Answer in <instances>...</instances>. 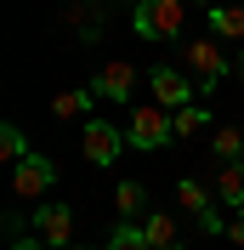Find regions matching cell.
<instances>
[{
    "label": "cell",
    "instance_id": "1",
    "mask_svg": "<svg viewBox=\"0 0 244 250\" xmlns=\"http://www.w3.org/2000/svg\"><path fill=\"white\" fill-rule=\"evenodd\" d=\"M176 137V114L165 103H137V108L125 114V142L137 148V154H153V148H165Z\"/></svg>",
    "mask_w": 244,
    "mask_h": 250
},
{
    "label": "cell",
    "instance_id": "2",
    "mask_svg": "<svg viewBox=\"0 0 244 250\" xmlns=\"http://www.w3.org/2000/svg\"><path fill=\"white\" fill-rule=\"evenodd\" d=\"M187 23V0H137L131 6V29L142 40H176Z\"/></svg>",
    "mask_w": 244,
    "mask_h": 250
},
{
    "label": "cell",
    "instance_id": "3",
    "mask_svg": "<svg viewBox=\"0 0 244 250\" xmlns=\"http://www.w3.org/2000/svg\"><path fill=\"white\" fill-rule=\"evenodd\" d=\"M182 68L193 74L199 91H216V85L233 74V57H222V46H216V34H210V40H187L182 46Z\"/></svg>",
    "mask_w": 244,
    "mask_h": 250
},
{
    "label": "cell",
    "instance_id": "4",
    "mask_svg": "<svg viewBox=\"0 0 244 250\" xmlns=\"http://www.w3.org/2000/svg\"><path fill=\"white\" fill-rule=\"evenodd\" d=\"M176 205H182L187 216L204 228V233H216V239H227V222H222V210H216V199H210V188L204 182H193V176H182L176 182Z\"/></svg>",
    "mask_w": 244,
    "mask_h": 250
},
{
    "label": "cell",
    "instance_id": "5",
    "mask_svg": "<svg viewBox=\"0 0 244 250\" xmlns=\"http://www.w3.org/2000/svg\"><path fill=\"white\" fill-rule=\"evenodd\" d=\"M148 85H153V103H165L170 114H176V108H187V103L199 97L193 74H187V68H170V62H159V68H148Z\"/></svg>",
    "mask_w": 244,
    "mask_h": 250
},
{
    "label": "cell",
    "instance_id": "6",
    "mask_svg": "<svg viewBox=\"0 0 244 250\" xmlns=\"http://www.w3.org/2000/svg\"><path fill=\"white\" fill-rule=\"evenodd\" d=\"M34 239H40L46 250H68L74 245V210L57 205V199H46L40 210H34Z\"/></svg>",
    "mask_w": 244,
    "mask_h": 250
},
{
    "label": "cell",
    "instance_id": "7",
    "mask_svg": "<svg viewBox=\"0 0 244 250\" xmlns=\"http://www.w3.org/2000/svg\"><path fill=\"white\" fill-rule=\"evenodd\" d=\"M51 182H57V165L46 154H23L12 165V193L17 199H40V193H51Z\"/></svg>",
    "mask_w": 244,
    "mask_h": 250
},
{
    "label": "cell",
    "instance_id": "8",
    "mask_svg": "<svg viewBox=\"0 0 244 250\" xmlns=\"http://www.w3.org/2000/svg\"><path fill=\"white\" fill-rule=\"evenodd\" d=\"M80 148H85V159H91V165H114V159H120V148H131V142H125L120 125H108V120H85Z\"/></svg>",
    "mask_w": 244,
    "mask_h": 250
},
{
    "label": "cell",
    "instance_id": "9",
    "mask_svg": "<svg viewBox=\"0 0 244 250\" xmlns=\"http://www.w3.org/2000/svg\"><path fill=\"white\" fill-rule=\"evenodd\" d=\"M97 97H102V103H131V97H137V68H131V62L125 57H108L102 68H97Z\"/></svg>",
    "mask_w": 244,
    "mask_h": 250
},
{
    "label": "cell",
    "instance_id": "10",
    "mask_svg": "<svg viewBox=\"0 0 244 250\" xmlns=\"http://www.w3.org/2000/svg\"><path fill=\"white\" fill-rule=\"evenodd\" d=\"M142 233H148V245H153V250H182V245H187L170 210H148V216H142Z\"/></svg>",
    "mask_w": 244,
    "mask_h": 250
},
{
    "label": "cell",
    "instance_id": "11",
    "mask_svg": "<svg viewBox=\"0 0 244 250\" xmlns=\"http://www.w3.org/2000/svg\"><path fill=\"white\" fill-rule=\"evenodd\" d=\"M222 205L244 210V159H222V171H216V188H210Z\"/></svg>",
    "mask_w": 244,
    "mask_h": 250
},
{
    "label": "cell",
    "instance_id": "12",
    "mask_svg": "<svg viewBox=\"0 0 244 250\" xmlns=\"http://www.w3.org/2000/svg\"><path fill=\"white\" fill-rule=\"evenodd\" d=\"M91 103H97V85L57 91V97H51V114H57V120H80V114H91Z\"/></svg>",
    "mask_w": 244,
    "mask_h": 250
},
{
    "label": "cell",
    "instance_id": "13",
    "mask_svg": "<svg viewBox=\"0 0 244 250\" xmlns=\"http://www.w3.org/2000/svg\"><path fill=\"white\" fill-rule=\"evenodd\" d=\"M210 34L216 40H244V6H210Z\"/></svg>",
    "mask_w": 244,
    "mask_h": 250
},
{
    "label": "cell",
    "instance_id": "14",
    "mask_svg": "<svg viewBox=\"0 0 244 250\" xmlns=\"http://www.w3.org/2000/svg\"><path fill=\"white\" fill-rule=\"evenodd\" d=\"M114 210H120L125 222L148 216V188H142V182H120V188H114Z\"/></svg>",
    "mask_w": 244,
    "mask_h": 250
},
{
    "label": "cell",
    "instance_id": "15",
    "mask_svg": "<svg viewBox=\"0 0 244 250\" xmlns=\"http://www.w3.org/2000/svg\"><path fill=\"white\" fill-rule=\"evenodd\" d=\"M210 154H216V159H244V131H239V125H216Z\"/></svg>",
    "mask_w": 244,
    "mask_h": 250
},
{
    "label": "cell",
    "instance_id": "16",
    "mask_svg": "<svg viewBox=\"0 0 244 250\" xmlns=\"http://www.w3.org/2000/svg\"><path fill=\"white\" fill-rule=\"evenodd\" d=\"M102 250H153V245H148V233H142L137 222H125V216H120V228L108 233V245H102Z\"/></svg>",
    "mask_w": 244,
    "mask_h": 250
},
{
    "label": "cell",
    "instance_id": "17",
    "mask_svg": "<svg viewBox=\"0 0 244 250\" xmlns=\"http://www.w3.org/2000/svg\"><path fill=\"white\" fill-rule=\"evenodd\" d=\"M210 125V108H199V103H187V108H176V137L182 142H193L199 131Z\"/></svg>",
    "mask_w": 244,
    "mask_h": 250
},
{
    "label": "cell",
    "instance_id": "18",
    "mask_svg": "<svg viewBox=\"0 0 244 250\" xmlns=\"http://www.w3.org/2000/svg\"><path fill=\"white\" fill-rule=\"evenodd\" d=\"M68 23L85 29V34H97L102 29V6H97V0H74V6H68Z\"/></svg>",
    "mask_w": 244,
    "mask_h": 250
},
{
    "label": "cell",
    "instance_id": "19",
    "mask_svg": "<svg viewBox=\"0 0 244 250\" xmlns=\"http://www.w3.org/2000/svg\"><path fill=\"white\" fill-rule=\"evenodd\" d=\"M23 154H29V148H23V131H17V125H0V159H6V165H17Z\"/></svg>",
    "mask_w": 244,
    "mask_h": 250
},
{
    "label": "cell",
    "instance_id": "20",
    "mask_svg": "<svg viewBox=\"0 0 244 250\" xmlns=\"http://www.w3.org/2000/svg\"><path fill=\"white\" fill-rule=\"evenodd\" d=\"M227 239H233V245H244V210H233V222H227Z\"/></svg>",
    "mask_w": 244,
    "mask_h": 250
},
{
    "label": "cell",
    "instance_id": "21",
    "mask_svg": "<svg viewBox=\"0 0 244 250\" xmlns=\"http://www.w3.org/2000/svg\"><path fill=\"white\" fill-rule=\"evenodd\" d=\"M233 74H239V80H244V46H239V51H233Z\"/></svg>",
    "mask_w": 244,
    "mask_h": 250
},
{
    "label": "cell",
    "instance_id": "22",
    "mask_svg": "<svg viewBox=\"0 0 244 250\" xmlns=\"http://www.w3.org/2000/svg\"><path fill=\"white\" fill-rule=\"evenodd\" d=\"M12 250H40V245H34V239H17V245H12Z\"/></svg>",
    "mask_w": 244,
    "mask_h": 250
},
{
    "label": "cell",
    "instance_id": "23",
    "mask_svg": "<svg viewBox=\"0 0 244 250\" xmlns=\"http://www.w3.org/2000/svg\"><path fill=\"white\" fill-rule=\"evenodd\" d=\"M187 6H222V0H187Z\"/></svg>",
    "mask_w": 244,
    "mask_h": 250
},
{
    "label": "cell",
    "instance_id": "24",
    "mask_svg": "<svg viewBox=\"0 0 244 250\" xmlns=\"http://www.w3.org/2000/svg\"><path fill=\"white\" fill-rule=\"evenodd\" d=\"M68 250H80V245H68Z\"/></svg>",
    "mask_w": 244,
    "mask_h": 250
}]
</instances>
